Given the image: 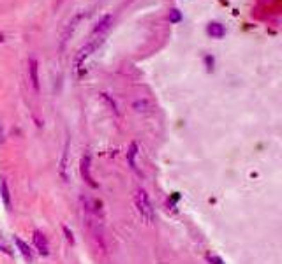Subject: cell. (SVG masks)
Here are the masks:
<instances>
[{
  "instance_id": "d6986e66",
  "label": "cell",
  "mask_w": 282,
  "mask_h": 264,
  "mask_svg": "<svg viewBox=\"0 0 282 264\" xmlns=\"http://www.w3.org/2000/svg\"><path fill=\"white\" fill-rule=\"evenodd\" d=\"M2 41H4V36H2V34H0V43H2Z\"/></svg>"
},
{
  "instance_id": "ba28073f",
  "label": "cell",
  "mask_w": 282,
  "mask_h": 264,
  "mask_svg": "<svg viewBox=\"0 0 282 264\" xmlns=\"http://www.w3.org/2000/svg\"><path fill=\"white\" fill-rule=\"evenodd\" d=\"M0 194H2V201H4V206L8 210H11V194L8 189V182L6 180H0Z\"/></svg>"
},
{
  "instance_id": "2e32d148",
  "label": "cell",
  "mask_w": 282,
  "mask_h": 264,
  "mask_svg": "<svg viewBox=\"0 0 282 264\" xmlns=\"http://www.w3.org/2000/svg\"><path fill=\"white\" fill-rule=\"evenodd\" d=\"M62 231H64V234H65V239H67L71 245H74V236H73V232L69 231L67 225H64V227H62Z\"/></svg>"
},
{
  "instance_id": "9a60e30c",
  "label": "cell",
  "mask_w": 282,
  "mask_h": 264,
  "mask_svg": "<svg viewBox=\"0 0 282 264\" xmlns=\"http://www.w3.org/2000/svg\"><path fill=\"white\" fill-rule=\"evenodd\" d=\"M101 97L106 100V102L109 104V107H111V111H113V113H115V114H118V109H116V104H115V100H111V99H109V95H108V93H101Z\"/></svg>"
},
{
  "instance_id": "52a82bcc",
  "label": "cell",
  "mask_w": 282,
  "mask_h": 264,
  "mask_svg": "<svg viewBox=\"0 0 282 264\" xmlns=\"http://www.w3.org/2000/svg\"><path fill=\"white\" fill-rule=\"evenodd\" d=\"M206 32L212 37H222L226 34V30H224V25H221V23H217V22H212L206 27Z\"/></svg>"
},
{
  "instance_id": "e0dca14e",
  "label": "cell",
  "mask_w": 282,
  "mask_h": 264,
  "mask_svg": "<svg viewBox=\"0 0 282 264\" xmlns=\"http://www.w3.org/2000/svg\"><path fill=\"white\" fill-rule=\"evenodd\" d=\"M205 64H206V71H212V69H214V57L206 55V57H205Z\"/></svg>"
},
{
  "instance_id": "8992f818",
  "label": "cell",
  "mask_w": 282,
  "mask_h": 264,
  "mask_svg": "<svg viewBox=\"0 0 282 264\" xmlns=\"http://www.w3.org/2000/svg\"><path fill=\"white\" fill-rule=\"evenodd\" d=\"M15 243H16V246H18V250H20V253H22L23 259H25L27 262H32L34 253H32V250H30V246L27 245L22 238H18V236H15Z\"/></svg>"
},
{
  "instance_id": "5b68a950",
  "label": "cell",
  "mask_w": 282,
  "mask_h": 264,
  "mask_svg": "<svg viewBox=\"0 0 282 264\" xmlns=\"http://www.w3.org/2000/svg\"><path fill=\"white\" fill-rule=\"evenodd\" d=\"M29 76H30V83H32L34 90L39 92V69H37L36 58H30L29 60Z\"/></svg>"
},
{
  "instance_id": "ac0fdd59",
  "label": "cell",
  "mask_w": 282,
  "mask_h": 264,
  "mask_svg": "<svg viewBox=\"0 0 282 264\" xmlns=\"http://www.w3.org/2000/svg\"><path fill=\"white\" fill-rule=\"evenodd\" d=\"M206 259H208L212 264H222V260L219 259V257H215V255H208V257H206Z\"/></svg>"
},
{
  "instance_id": "30bf717a",
  "label": "cell",
  "mask_w": 282,
  "mask_h": 264,
  "mask_svg": "<svg viewBox=\"0 0 282 264\" xmlns=\"http://www.w3.org/2000/svg\"><path fill=\"white\" fill-rule=\"evenodd\" d=\"M136 154H137V143H130L129 152H127V161H129L130 168L136 169V171H137V166H136Z\"/></svg>"
},
{
  "instance_id": "7a4b0ae2",
  "label": "cell",
  "mask_w": 282,
  "mask_h": 264,
  "mask_svg": "<svg viewBox=\"0 0 282 264\" xmlns=\"http://www.w3.org/2000/svg\"><path fill=\"white\" fill-rule=\"evenodd\" d=\"M80 173H81V178L85 180V183L92 187V189H97V183L94 182L92 178V173H90V155L85 154L80 161Z\"/></svg>"
},
{
  "instance_id": "277c9868",
  "label": "cell",
  "mask_w": 282,
  "mask_h": 264,
  "mask_svg": "<svg viewBox=\"0 0 282 264\" xmlns=\"http://www.w3.org/2000/svg\"><path fill=\"white\" fill-rule=\"evenodd\" d=\"M95 46H97V43H88L87 46L85 48H81L80 51H78V55H76V58H74V69H80L81 65H83V62H85V58L88 57V55L92 53V51L95 50Z\"/></svg>"
},
{
  "instance_id": "3957f363",
  "label": "cell",
  "mask_w": 282,
  "mask_h": 264,
  "mask_svg": "<svg viewBox=\"0 0 282 264\" xmlns=\"http://www.w3.org/2000/svg\"><path fill=\"white\" fill-rule=\"evenodd\" d=\"M32 241H34V246H36L37 252H39L41 255H48V253H50V245H48V239L41 231H34L32 232Z\"/></svg>"
},
{
  "instance_id": "6da1fadb",
  "label": "cell",
  "mask_w": 282,
  "mask_h": 264,
  "mask_svg": "<svg viewBox=\"0 0 282 264\" xmlns=\"http://www.w3.org/2000/svg\"><path fill=\"white\" fill-rule=\"evenodd\" d=\"M134 206H136L137 213H139L141 220H145V224H150L154 222V208L152 203H150L149 196L143 189H137L134 192Z\"/></svg>"
},
{
  "instance_id": "9c48e42d",
  "label": "cell",
  "mask_w": 282,
  "mask_h": 264,
  "mask_svg": "<svg viewBox=\"0 0 282 264\" xmlns=\"http://www.w3.org/2000/svg\"><path fill=\"white\" fill-rule=\"evenodd\" d=\"M111 22H113V16H111V15L104 16V18H102L101 22L97 23V27L94 29V34H102V32H106V30L109 29V25H111Z\"/></svg>"
},
{
  "instance_id": "7c38bea8",
  "label": "cell",
  "mask_w": 282,
  "mask_h": 264,
  "mask_svg": "<svg viewBox=\"0 0 282 264\" xmlns=\"http://www.w3.org/2000/svg\"><path fill=\"white\" fill-rule=\"evenodd\" d=\"M134 109L137 111V113H141V111H143V113H145V111H150V104L147 102V100H137V102H134Z\"/></svg>"
},
{
  "instance_id": "8fae6325",
  "label": "cell",
  "mask_w": 282,
  "mask_h": 264,
  "mask_svg": "<svg viewBox=\"0 0 282 264\" xmlns=\"http://www.w3.org/2000/svg\"><path fill=\"white\" fill-rule=\"evenodd\" d=\"M80 20H81V15H78V16H74L71 22H69L67 29H65V32H64V36H62V41L69 39V36H73L74 29H76V25H78V22H80Z\"/></svg>"
},
{
  "instance_id": "4fadbf2b",
  "label": "cell",
  "mask_w": 282,
  "mask_h": 264,
  "mask_svg": "<svg viewBox=\"0 0 282 264\" xmlns=\"http://www.w3.org/2000/svg\"><path fill=\"white\" fill-rule=\"evenodd\" d=\"M65 168H67V148L64 152V157H62V166H60V175L64 180H67V173H65Z\"/></svg>"
},
{
  "instance_id": "5bb4252c",
  "label": "cell",
  "mask_w": 282,
  "mask_h": 264,
  "mask_svg": "<svg viewBox=\"0 0 282 264\" xmlns=\"http://www.w3.org/2000/svg\"><path fill=\"white\" fill-rule=\"evenodd\" d=\"M180 20H182L180 11H178V9H171V11H170V22L171 23H178Z\"/></svg>"
}]
</instances>
